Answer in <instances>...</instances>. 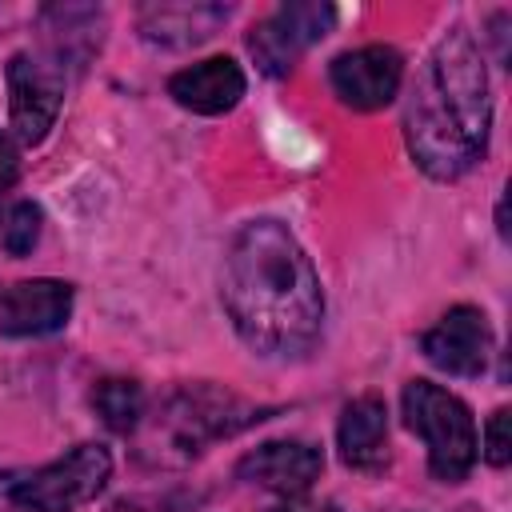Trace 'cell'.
<instances>
[{
  "label": "cell",
  "instance_id": "obj_1",
  "mask_svg": "<svg viewBox=\"0 0 512 512\" xmlns=\"http://www.w3.org/2000/svg\"><path fill=\"white\" fill-rule=\"evenodd\" d=\"M220 296L236 336L260 356H300L320 336V276L292 228L272 216L248 220L232 236Z\"/></svg>",
  "mask_w": 512,
  "mask_h": 512
},
{
  "label": "cell",
  "instance_id": "obj_2",
  "mask_svg": "<svg viewBox=\"0 0 512 512\" xmlns=\"http://www.w3.org/2000/svg\"><path fill=\"white\" fill-rule=\"evenodd\" d=\"M492 88L480 44L468 28H448L416 72L404 104V140L432 180L464 176L488 148Z\"/></svg>",
  "mask_w": 512,
  "mask_h": 512
},
{
  "label": "cell",
  "instance_id": "obj_3",
  "mask_svg": "<svg viewBox=\"0 0 512 512\" xmlns=\"http://www.w3.org/2000/svg\"><path fill=\"white\" fill-rule=\"evenodd\" d=\"M276 408L252 404L220 384H180L160 400L152 416L140 420V456L148 464H188L220 440L268 420Z\"/></svg>",
  "mask_w": 512,
  "mask_h": 512
},
{
  "label": "cell",
  "instance_id": "obj_4",
  "mask_svg": "<svg viewBox=\"0 0 512 512\" xmlns=\"http://www.w3.org/2000/svg\"><path fill=\"white\" fill-rule=\"evenodd\" d=\"M404 424L424 440L428 468L444 484H460L476 464V420L460 396L432 380H408L404 384Z\"/></svg>",
  "mask_w": 512,
  "mask_h": 512
},
{
  "label": "cell",
  "instance_id": "obj_5",
  "mask_svg": "<svg viewBox=\"0 0 512 512\" xmlns=\"http://www.w3.org/2000/svg\"><path fill=\"white\" fill-rule=\"evenodd\" d=\"M112 480V456L100 444H76L60 460L20 476L8 484V500L16 512H76L96 500Z\"/></svg>",
  "mask_w": 512,
  "mask_h": 512
},
{
  "label": "cell",
  "instance_id": "obj_6",
  "mask_svg": "<svg viewBox=\"0 0 512 512\" xmlns=\"http://www.w3.org/2000/svg\"><path fill=\"white\" fill-rule=\"evenodd\" d=\"M8 76V120L20 144H40L64 104V64L40 52H16Z\"/></svg>",
  "mask_w": 512,
  "mask_h": 512
},
{
  "label": "cell",
  "instance_id": "obj_7",
  "mask_svg": "<svg viewBox=\"0 0 512 512\" xmlns=\"http://www.w3.org/2000/svg\"><path fill=\"white\" fill-rule=\"evenodd\" d=\"M336 24V8L332 4H316V0H292L280 4L272 16H264L252 32H248V48L256 56V64L268 76H288L292 64L320 44Z\"/></svg>",
  "mask_w": 512,
  "mask_h": 512
},
{
  "label": "cell",
  "instance_id": "obj_8",
  "mask_svg": "<svg viewBox=\"0 0 512 512\" xmlns=\"http://www.w3.org/2000/svg\"><path fill=\"white\" fill-rule=\"evenodd\" d=\"M420 348L448 376H480L492 356V324L476 304H456L424 332Z\"/></svg>",
  "mask_w": 512,
  "mask_h": 512
},
{
  "label": "cell",
  "instance_id": "obj_9",
  "mask_svg": "<svg viewBox=\"0 0 512 512\" xmlns=\"http://www.w3.org/2000/svg\"><path fill=\"white\" fill-rule=\"evenodd\" d=\"M328 80H332V92L340 96V104H348L356 112H376V108L392 104V96L400 92L404 60L388 44H368V48L336 56L328 68Z\"/></svg>",
  "mask_w": 512,
  "mask_h": 512
},
{
  "label": "cell",
  "instance_id": "obj_10",
  "mask_svg": "<svg viewBox=\"0 0 512 512\" xmlns=\"http://www.w3.org/2000/svg\"><path fill=\"white\" fill-rule=\"evenodd\" d=\"M320 472H324V456L308 440H268L248 456H240L236 464V480L264 488L280 500L304 496Z\"/></svg>",
  "mask_w": 512,
  "mask_h": 512
},
{
  "label": "cell",
  "instance_id": "obj_11",
  "mask_svg": "<svg viewBox=\"0 0 512 512\" xmlns=\"http://www.w3.org/2000/svg\"><path fill=\"white\" fill-rule=\"evenodd\" d=\"M72 316V284L64 280H20L0 292V336H48Z\"/></svg>",
  "mask_w": 512,
  "mask_h": 512
},
{
  "label": "cell",
  "instance_id": "obj_12",
  "mask_svg": "<svg viewBox=\"0 0 512 512\" xmlns=\"http://www.w3.org/2000/svg\"><path fill=\"white\" fill-rule=\"evenodd\" d=\"M244 72L236 60L228 56H212V60H200L192 68H180L172 80H168V96L196 112V116H224L232 112L240 100H244Z\"/></svg>",
  "mask_w": 512,
  "mask_h": 512
},
{
  "label": "cell",
  "instance_id": "obj_13",
  "mask_svg": "<svg viewBox=\"0 0 512 512\" xmlns=\"http://www.w3.org/2000/svg\"><path fill=\"white\" fill-rule=\"evenodd\" d=\"M336 444L344 464L356 472H380L388 464V408L376 392H364L352 404H344Z\"/></svg>",
  "mask_w": 512,
  "mask_h": 512
},
{
  "label": "cell",
  "instance_id": "obj_14",
  "mask_svg": "<svg viewBox=\"0 0 512 512\" xmlns=\"http://www.w3.org/2000/svg\"><path fill=\"white\" fill-rule=\"evenodd\" d=\"M232 16L228 4H148L140 8V36L156 48H192Z\"/></svg>",
  "mask_w": 512,
  "mask_h": 512
},
{
  "label": "cell",
  "instance_id": "obj_15",
  "mask_svg": "<svg viewBox=\"0 0 512 512\" xmlns=\"http://www.w3.org/2000/svg\"><path fill=\"white\" fill-rule=\"evenodd\" d=\"M92 408L112 432L128 436L144 420V388L136 380H128V376H108V380H100L92 388Z\"/></svg>",
  "mask_w": 512,
  "mask_h": 512
},
{
  "label": "cell",
  "instance_id": "obj_16",
  "mask_svg": "<svg viewBox=\"0 0 512 512\" xmlns=\"http://www.w3.org/2000/svg\"><path fill=\"white\" fill-rule=\"evenodd\" d=\"M40 224H44V212L32 204V200H20L8 208V216L0 220V244L8 256H28L40 240Z\"/></svg>",
  "mask_w": 512,
  "mask_h": 512
},
{
  "label": "cell",
  "instance_id": "obj_17",
  "mask_svg": "<svg viewBox=\"0 0 512 512\" xmlns=\"http://www.w3.org/2000/svg\"><path fill=\"white\" fill-rule=\"evenodd\" d=\"M508 408H496L492 416H488V424H484V460L492 464V468H504L508 460H512V440H508Z\"/></svg>",
  "mask_w": 512,
  "mask_h": 512
},
{
  "label": "cell",
  "instance_id": "obj_18",
  "mask_svg": "<svg viewBox=\"0 0 512 512\" xmlns=\"http://www.w3.org/2000/svg\"><path fill=\"white\" fill-rule=\"evenodd\" d=\"M196 500L188 492H156V496H132L120 500L116 512H192Z\"/></svg>",
  "mask_w": 512,
  "mask_h": 512
},
{
  "label": "cell",
  "instance_id": "obj_19",
  "mask_svg": "<svg viewBox=\"0 0 512 512\" xmlns=\"http://www.w3.org/2000/svg\"><path fill=\"white\" fill-rule=\"evenodd\" d=\"M16 172H20V160H16V148H12V140L0 132V204H4V196H8V188L16 184Z\"/></svg>",
  "mask_w": 512,
  "mask_h": 512
},
{
  "label": "cell",
  "instance_id": "obj_20",
  "mask_svg": "<svg viewBox=\"0 0 512 512\" xmlns=\"http://www.w3.org/2000/svg\"><path fill=\"white\" fill-rule=\"evenodd\" d=\"M272 512H340V508H336V504H328V500H304V496H292V500L276 504Z\"/></svg>",
  "mask_w": 512,
  "mask_h": 512
}]
</instances>
